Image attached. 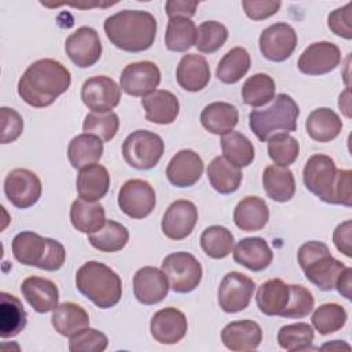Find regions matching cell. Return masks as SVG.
I'll use <instances>...</instances> for the list:
<instances>
[{"instance_id": "6da1fadb", "label": "cell", "mask_w": 352, "mask_h": 352, "mask_svg": "<svg viewBox=\"0 0 352 352\" xmlns=\"http://www.w3.org/2000/svg\"><path fill=\"white\" fill-rule=\"evenodd\" d=\"M72 84V74L59 60L44 58L33 62L18 81V95L37 109L51 106Z\"/></svg>"}, {"instance_id": "7a4b0ae2", "label": "cell", "mask_w": 352, "mask_h": 352, "mask_svg": "<svg viewBox=\"0 0 352 352\" xmlns=\"http://www.w3.org/2000/svg\"><path fill=\"white\" fill-rule=\"evenodd\" d=\"M351 177V170L337 169L334 160L324 154L309 157L302 170V182L307 190L331 205H352Z\"/></svg>"}, {"instance_id": "3957f363", "label": "cell", "mask_w": 352, "mask_h": 352, "mask_svg": "<svg viewBox=\"0 0 352 352\" xmlns=\"http://www.w3.org/2000/svg\"><path fill=\"white\" fill-rule=\"evenodd\" d=\"M104 33L110 43L126 52L148 50L155 40L157 21L142 10H122L104 21Z\"/></svg>"}, {"instance_id": "277c9868", "label": "cell", "mask_w": 352, "mask_h": 352, "mask_svg": "<svg viewBox=\"0 0 352 352\" xmlns=\"http://www.w3.org/2000/svg\"><path fill=\"white\" fill-rule=\"evenodd\" d=\"M76 287L102 309L117 305L122 297L120 275L100 261H87L77 270Z\"/></svg>"}, {"instance_id": "5b68a950", "label": "cell", "mask_w": 352, "mask_h": 352, "mask_svg": "<svg viewBox=\"0 0 352 352\" xmlns=\"http://www.w3.org/2000/svg\"><path fill=\"white\" fill-rule=\"evenodd\" d=\"M298 116L294 99L287 94H278L268 107L250 111L249 128L260 142H267L275 135L294 132Z\"/></svg>"}, {"instance_id": "8992f818", "label": "cell", "mask_w": 352, "mask_h": 352, "mask_svg": "<svg viewBox=\"0 0 352 352\" xmlns=\"http://www.w3.org/2000/svg\"><path fill=\"white\" fill-rule=\"evenodd\" d=\"M11 248L16 261L44 271H58L66 258L65 246L59 241L44 238L33 231L16 234Z\"/></svg>"}, {"instance_id": "52a82bcc", "label": "cell", "mask_w": 352, "mask_h": 352, "mask_svg": "<svg viewBox=\"0 0 352 352\" xmlns=\"http://www.w3.org/2000/svg\"><path fill=\"white\" fill-rule=\"evenodd\" d=\"M297 260L305 278L323 292L336 289L337 279L346 265L334 258L326 243L320 241H309L300 246Z\"/></svg>"}, {"instance_id": "ba28073f", "label": "cell", "mask_w": 352, "mask_h": 352, "mask_svg": "<svg viewBox=\"0 0 352 352\" xmlns=\"http://www.w3.org/2000/svg\"><path fill=\"white\" fill-rule=\"evenodd\" d=\"M164 154V140L160 135L138 129L128 135L122 143V157L128 165L139 170L154 168Z\"/></svg>"}, {"instance_id": "9c48e42d", "label": "cell", "mask_w": 352, "mask_h": 352, "mask_svg": "<svg viewBox=\"0 0 352 352\" xmlns=\"http://www.w3.org/2000/svg\"><path fill=\"white\" fill-rule=\"evenodd\" d=\"M161 270L168 278L169 287L176 293L192 292L202 279V267L188 252H175L168 254L162 260Z\"/></svg>"}, {"instance_id": "30bf717a", "label": "cell", "mask_w": 352, "mask_h": 352, "mask_svg": "<svg viewBox=\"0 0 352 352\" xmlns=\"http://www.w3.org/2000/svg\"><path fill=\"white\" fill-rule=\"evenodd\" d=\"M43 186L38 176L25 168L12 169L4 180L7 199L18 209H28L37 204L41 197Z\"/></svg>"}, {"instance_id": "8fae6325", "label": "cell", "mask_w": 352, "mask_h": 352, "mask_svg": "<svg viewBox=\"0 0 352 352\" xmlns=\"http://www.w3.org/2000/svg\"><path fill=\"white\" fill-rule=\"evenodd\" d=\"M256 283L249 276L231 271L220 282L217 290V302L224 312L235 314L243 311L250 304Z\"/></svg>"}, {"instance_id": "7c38bea8", "label": "cell", "mask_w": 352, "mask_h": 352, "mask_svg": "<svg viewBox=\"0 0 352 352\" xmlns=\"http://www.w3.org/2000/svg\"><path fill=\"white\" fill-rule=\"evenodd\" d=\"M118 206L122 213L132 219L147 217L155 206V191L150 183L131 179L118 191Z\"/></svg>"}, {"instance_id": "4fadbf2b", "label": "cell", "mask_w": 352, "mask_h": 352, "mask_svg": "<svg viewBox=\"0 0 352 352\" xmlns=\"http://www.w3.org/2000/svg\"><path fill=\"white\" fill-rule=\"evenodd\" d=\"M258 47L268 60L283 62L292 56L297 47V33L289 23L276 22L261 32Z\"/></svg>"}, {"instance_id": "5bb4252c", "label": "cell", "mask_w": 352, "mask_h": 352, "mask_svg": "<svg viewBox=\"0 0 352 352\" xmlns=\"http://www.w3.org/2000/svg\"><path fill=\"white\" fill-rule=\"evenodd\" d=\"M82 103L95 113H107L118 106L121 87L107 76H94L81 87Z\"/></svg>"}, {"instance_id": "9a60e30c", "label": "cell", "mask_w": 352, "mask_h": 352, "mask_svg": "<svg viewBox=\"0 0 352 352\" xmlns=\"http://www.w3.org/2000/svg\"><path fill=\"white\" fill-rule=\"evenodd\" d=\"M161 82V72L151 60L132 62L124 67L120 76V87L126 95L146 96L155 91Z\"/></svg>"}, {"instance_id": "2e32d148", "label": "cell", "mask_w": 352, "mask_h": 352, "mask_svg": "<svg viewBox=\"0 0 352 352\" xmlns=\"http://www.w3.org/2000/svg\"><path fill=\"white\" fill-rule=\"evenodd\" d=\"M69 59L81 69L94 66L102 55V43L98 32L91 26H81L65 41Z\"/></svg>"}, {"instance_id": "e0dca14e", "label": "cell", "mask_w": 352, "mask_h": 352, "mask_svg": "<svg viewBox=\"0 0 352 352\" xmlns=\"http://www.w3.org/2000/svg\"><path fill=\"white\" fill-rule=\"evenodd\" d=\"M341 62V51L331 41H316L308 45L298 58V70L308 76L333 72Z\"/></svg>"}, {"instance_id": "ac0fdd59", "label": "cell", "mask_w": 352, "mask_h": 352, "mask_svg": "<svg viewBox=\"0 0 352 352\" xmlns=\"http://www.w3.org/2000/svg\"><path fill=\"white\" fill-rule=\"evenodd\" d=\"M197 220V206L191 201L177 199L165 210L161 221V230L166 238L182 241L192 232Z\"/></svg>"}, {"instance_id": "d6986e66", "label": "cell", "mask_w": 352, "mask_h": 352, "mask_svg": "<svg viewBox=\"0 0 352 352\" xmlns=\"http://www.w3.org/2000/svg\"><path fill=\"white\" fill-rule=\"evenodd\" d=\"M186 315L173 308L166 307L157 311L150 320V333L153 338L164 345L177 344L187 333Z\"/></svg>"}, {"instance_id": "ffe728a7", "label": "cell", "mask_w": 352, "mask_h": 352, "mask_svg": "<svg viewBox=\"0 0 352 352\" xmlns=\"http://www.w3.org/2000/svg\"><path fill=\"white\" fill-rule=\"evenodd\" d=\"M169 292V282L162 270L157 267H142L133 275V294L144 305L162 301Z\"/></svg>"}, {"instance_id": "44dd1931", "label": "cell", "mask_w": 352, "mask_h": 352, "mask_svg": "<svg viewBox=\"0 0 352 352\" xmlns=\"http://www.w3.org/2000/svg\"><path fill=\"white\" fill-rule=\"evenodd\" d=\"M202 172V158L195 151L187 148L176 153L166 166V177L169 183L179 188L194 186L201 179Z\"/></svg>"}, {"instance_id": "7402d4cb", "label": "cell", "mask_w": 352, "mask_h": 352, "mask_svg": "<svg viewBox=\"0 0 352 352\" xmlns=\"http://www.w3.org/2000/svg\"><path fill=\"white\" fill-rule=\"evenodd\" d=\"M263 340V331L254 320H234L221 330V341L224 346L235 352H246L256 349Z\"/></svg>"}, {"instance_id": "603a6c76", "label": "cell", "mask_w": 352, "mask_h": 352, "mask_svg": "<svg viewBox=\"0 0 352 352\" xmlns=\"http://www.w3.org/2000/svg\"><path fill=\"white\" fill-rule=\"evenodd\" d=\"M21 292L29 305L38 314H47L58 307L59 290L50 279L29 276L22 282Z\"/></svg>"}, {"instance_id": "cb8c5ba5", "label": "cell", "mask_w": 352, "mask_h": 352, "mask_svg": "<svg viewBox=\"0 0 352 352\" xmlns=\"http://www.w3.org/2000/svg\"><path fill=\"white\" fill-rule=\"evenodd\" d=\"M179 85L188 92L204 89L210 80V67L205 56L198 54H186L176 69Z\"/></svg>"}, {"instance_id": "d4e9b609", "label": "cell", "mask_w": 352, "mask_h": 352, "mask_svg": "<svg viewBox=\"0 0 352 352\" xmlns=\"http://www.w3.org/2000/svg\"><path fill=\"white\" fill-rule=\"evenodd\" d=\"M272 258L274 253L271 248L260 236L243 238L234 248L235 263L254 272L265 270L272 263Z\"/></svg>"}, {"instance_id": "484cf974", "label": "cell", "mask_w": 352, "mask_h": 352, "mask_svg": "<svg viewBox=\"0 0 352 352\" xmlns=\"http://www.w3.org/2000/svg\"><path fill=\"white\" fill-rule=\"evenodd\" d=\"M142 106L146 113V120L158 125L172 124L180 110L176 95L165 89H155L146 95L142 99Z\"/></svg>"}, {"instance_id": "4316f807", "label": "cell", "mask_w": 352, "mask_h": 352, "mask_svg": "<svg viewBox=\"0 0 352 352\" xmlns=\"http://www.w3.org/2000/svg\"><path fill=\"white\" fill-rule=\"evenodd\" d=\"M110 187V175L100 164H91L80 169L76 180L78 197L88 202L102 199Z\"/></svg>"}, {"instance_id": "83f0119b", "label": "cell", "mask_w": 352, "mask_h": 352, "mask_svg": "<svg viewBox=\"0 0 352 352\" xmlns=\"http://www.w3.org/2000/svg\"><path fill=\"white\" fill-rule=\"evenodd\" d=\"M270 219V210L267 202L254 195L245 197L238 202L234 209L235 226L246 232L258 231L265 227Z\"/></svg>"}, {"instance_id": "f1b7e54d", "label": "cell", "mask_w": 352, "mask_h": 352, "mask_svg": "<svg viewBox=\"0 0 352 352\" xmlns=\"http://www.w3.org/2000/svg\"><path fill=\"white\" fill-rule=\"evenodd\" d=\"M239 120L238 109L227 102H213L204 107L201 113L202 126L213 135H226L231 132Z\"/></svg>"}, {"instance_id": "f546056e", "label": "cell", "mask_w": 352, "mask_h": 352, "mask_svg": "<svg viewBox=\"0 0 352 352\" xmlns=\"http://www.w3.org/2000/svg\"><path fill=\"white\" fill-rule=\"evenodd\" d=\"M290 297V285L285 283L282 279H268L260 285L256 302L258 309L268 316H280L285 311Z\"/></svg>"}, {"instance_id": "4dcf8cb0", "label": "cell", "mask_w": 352, "mask_h": 352, "mask_svg": "<svg viewBox=\"0 0 352 352\" xmlns=\"http://www.w3.org/2000/svg\"><path fill=\"white\" fill-rule=\"evenodd\" d=\"M51 323L60 336L70 338L78 331L89 327V315L81 305L72 301H65L58 304V307L54 309Z\"/></svg>"}, {"instance_id": "1f68e13d", "label": "cell", "mask_w": 352, "mask_h": 352, "mask_svg": "<svg viewBox=\"0 0 352 352\" xmlns=\"http://www.w3.org/2000/svg\"><path fill=\"white\" fill-rule=\"evenodd\" d=\"M305 129L311 139L320 143H327L340 135L342 121L334 110L329 107H319L308 116Z\"/></svg>"}, {"instance_id": "d6a6232c", "label": "cell", "mask_w": 352, "mask_h": 352, "mask_svg": "<svg viewBox=\"0 0 352 352\" xmlns=\"http://www.w3.org/2000/svg\"><path fill=\"white\" fill-rule=\"evenodd\" d=\"M263 187L275 202H287L296 192L293 172L287 166L268 165L263 172Z\"/></svg>"}, {"instance_id": "836d02e7", "label": "cell", "mask_w": 352, "mask_h": 352, "mask_svg": "<svg viewBox=\"0 0 352 352\" xmlns=\"http://www.w3.org/2000/svg\"><path fill=\"white\" fill-rule=\"evenodd\" d=\"M28 323L26 311L18 297L7 292L0 293V337L18 336Z\"/></svg>"}, {"instance_id": "e575fe53", "label": "cell", "mask_w": 352, "mask_h": 352, "mask_svg": "<svg viewBox=\"0 0 352 352\" xmlns=\"http://www.w3.org/2000/svg\"><path fill=\"white\" fill-rule=\"evenodd\" d=\"M70 221L77 231L89 235L104 226L106 212L100 204L78 198L70 206Z\"/></svg>"}, {"instance_id": "d590c367", "label": "cell", "mask_w": 352, "mask_h": 352, "mask_svg": "<svg viewBox=\"0 0 352 352\" xmlns=\"http://www.w3.org/2000/svg\"><path fill=\"white\" fill-rule=\"evenodd\" d=\"M103 155V142L89 133L74 136L67 147V158L73 168L81 169L87 165L96 164Z\"/></svg>"}, {"instance_id": "8d00e7d4", "label": "cell", "mask_w": 352, "mask_h": 352, "mask_svg": "<svg viewBox=\"0 0 352 352\" xmlns=\"http://www.w3.org/2000/svg\"><path fill=\"white\" fill-rule=\"evenodd\" d=\"M208 180L213 190L220 194L235 192L242 182L241 168L228 162L224 157H216L210 161L206 169Z\"/></svg>"}, {"instance_id": "74e56055", "label": "cell", "mask_w": 352, "mask_h": 352, "mask_svg": "<svg viewBox=\"0 0 352 352\" xmlns=\"http://www.w3.org/2000/svg\"><path fill=\"white\" fill-rule=\"evenodd\" d=\"M197 26L191 18L173 16L169 18L165 32V45L169 51L184 52L195 45Z\"/></svg>"}, {"instance_id": "f35d334b", "label": "cell", "mask_w": 352, "mask_h": 352, "mask_svg": "<svg viewBox=\"0 0 352 352\" xmlns=\"http://www.w3.org/2000/svg\"><path fill=\"white\" fill-rule=\"evenodd\" d=\"M249 52L243 47H234L217 63L216 76L224 84H235L249 72Z\"/></svg>"}, {"instance_id": "ab89813d", "label": "cell", "mask_w": 352, "mask_h": 352, "mask_svg": "<svg viewBox=\"0 0 352 352\" xmlns=\"http://www.w3.org/2000/svg\"><path fill=\"white\" fill-rule=\"evenodd\" d=\"M220 144L223 157L238 168H245L254 160V147L252 142L241 132L231 131L223 135Z\"/></svg>"}, {"instance_id": "60d3db41", "label": "cell", "mask_w": 352, "mask_h": 352, "mask_svg": "<svg viewBox=\"0 0 352 352\" xmlns=\"http://www.w3.org/2000/svg\"><path fill=\"white\" fill-rule=\"evenodd\" d=\"M129 239V232L125 226L114 220H106L104 226L88 235V242L98 250L113 253L125 248Z\"/></svg>"}, {"instance_id": "b9f144b4", "label": "cell", "mask_w": 352, "mask_h": 352, "mask_svg": "<svg viewBox=\"0 0 352 352\" xmlns=\"http://www.w3.org/2000/svg\"><path fill=\"white\" fill-rule=\"evenodd\" d=\"M275 81L267 73H256L249 77L241 89L242 100L252 107H260L275 98Z\"/></svg>"}, {"instance_id": "7bdbcfd3", "label": "cell", "mask_w": 352, "mask_h": 352, "mask_svg": "<svg viewBox=\"0 0 352 352\" xmlns=\"http://www.w3.org/2000/svg\"><path fill=\"white\" fill-rule=\"evenodd\" d=\"M201 248L212 258L227 257L234 248V235L223 226H210L201 234Z\"/></svg>"}, {"instance_id": "ee69618b", "label": "cell", "mask_w": 352, "mask_h": 352, "mask_svg": "<svg viewBox=\"0 0 352 352\" xmlns=\"http://www.w3.org/2000/svg\"><path fill=\"white\" fill-rule=\"evenodd\" d=\"M348 319L345 308L337 302H326L318 307L312 314V324L319 334L327 336L341 330Z\"/></svg>"}, {"instance_id": "f6af8a7d", "label": "cell", "mask_w": 352, "mask_h": 352, "mask_svg": "<svg viewBox=\"0 0 352 352\" xmlns=\"http://www.w3.org/2000/svg\"><path fill=\"white\" fill-rule=\"evenodd\" d=\"M276 338L279 346L289 352L307 351L314 341V329L305 322L285 324L279 329Z\"/></svg>"}, {"instance_id": "bcb514c9", "label": "cell", "mask_w": 352, "mask_h": 352, "mask_svg": "<svg viewBox=\"0 0 352 352\" xmlns=\"http://www.w3.org/2000/svg\"><path fill=\"white\" fill-rule=\"evenodd\" d=\"M118 128H120V120L114 111H107V113L91 111L85 116L82 122L84 133L95 135L102 142L111 140L117 135Z\"/></svg>"}, {"instance_id": "7dc6e473", "label": "cell", "mask_w": 352, "mask_h": 352, "mask_svg": "<svg viewBox=\"0 0 352 352\" xmlns=\"http://www.w3.org/2000/svg\"><path fill=\"white\" fill-rule=\"evenodd\" d=\"M227 37L228 30L223 23L217 21H206L197 28L195 47L199 52L213 54L224 45Z\"/></svg>"}, {"instance_id": "c3c4849f", "label": "cell", "mask_w": 352, "mask_h": 352, "mask_svg": "<svg viewBox=\"0 0 352 352\" xmlns=\"http://www.w3.org/2000/svg\"><path fill=\"white\" fill-rule=\"evenodd\" d=\"M268 142V155L275 165L289 166L292 165L300 153V144L297 139L289 133L275 135Z\"/></svg>"}, {"instance_id": "681fc988", "label": "cell", "mask_w": 352, "mask_h": 352, "mask_svg": "<svg viewBox=\"0 0 352 352\" xmlns=\"http://www.w3.org/2000/svg\"><path fill=\"white\" fill-rule=\"evenodd\" d=\"M314 304V296L307 287L301 285H290L289 302L280 316L289 319H301L312 312Z\"/></svg>"}, {"instance_id": "f907efd6", "label": "cell", "mask_w": 352, "mask_h": 352, "mask_svg": "<svg viewBox=\"0 0 352 352\" xmlns=\"http://www.w3.org/2000/svg\"><path fill=\"white\" fill-rule=\"evenodd\" d=\"M107 336L96 329H84L70 337L69 349L72 352H103L107 348Z\"/></svg>"}, {"instance_id": "816d5d0a", "label": "cell", "mask_w": 352, "mask_h": 352, "mask_svg": "<svg viewBox=\"0 0 352 352\" xmlns=\"http://www.w3.org/2000/svg\"><path fill=\"white\" fill-rule=\"evenodd\" d=\"M329 29L346 40L352 38V3L345 4L341 8L334 10L327 16Z\"/></svg>"}, {"instance_id": "f5cc1de1", "label": "cell", "mask_w": 352, "mask_h": 352, "mask_svg": "<svg viewBox=\"0 0 352 352\" xmlns=\"http://www.w3.org/2000/svg\"><path fill=\"white\" fill-rule=\"evenodd\" d=\"M1 143L7 144L16 140L23 131V120L18 111L1 107Z\"/></svg>"}, {"instance_id": "db71d44e", "label": "cell", "mask_w": 352, "mask_h": 352, "mask_svg": "<svg viewBox=\"0 0 352 352\" xmlns=\"http://www.w3.org/2000/svg\"><path fill=\"white\" fill-rule=\"evenodd\" d=\"M280 1H270V0H243L242 7L245 14L253 21H261L272 16L280 8Z\"/></svg>"}, {"instance_id": "11a10c76", "label": "cell", "mask_w": 352, "mask_h": 352, "mask_svg": "<svg viewBox=\"0 0 352 352\" xmlns=\"http://www.w3.org/2000/svg\"><path fill=\"white\" fill-rule=\"evenodd\" d=\"M351 234H352V223L346 220L338 224L333 232V242L338 252L345 254L346 257H352V248H351Z\"/></svg>"}, {"instance_id": "9f6ffc18", "label": "cell", "mask_w": 352, "mask_h": 352, "mask_svg": "<svg viewBox=\"0 0 352 352\" xmlns=\"http://www.w3.org/2000/svg\"><path fill=\"white\" fill-rule=\"evenodd\" d=\"M197 7H198V1H188V0H168L165 3V11L169 18H173V16L191 18L195 14Z\"/></svg>"}, {"instance_id": "6f0895ef", "label": "cell", "mask_w": 352, "mask_h": 352, "mask_svg": "<svg viewBox=\"0 0 352 352\" xmlns=\"http://www.w3.org/2000/svg\"><path fill=\"white\" fill-rule=\"evenodd\" d=\"M351 275H352V270L349 267H346L336 283V289L346 300H351Z\"/></svg>"}, {"instance_id": "680465c9", "label": "cell", "mask_w": 352, "mask_h": 352, "mask_svg": "<svg viewBox=\"0 0 352 352\" xmlns=\"http://www.w3.org/2000/svg\"><path fill=\"white\" fill-rule=\"evenodd\" d=\"M338 107L342 110V113H344L346 117H351V113H349V88H346V89L344 91V94L340 95Z\"/></svg>"}]
</instances>
